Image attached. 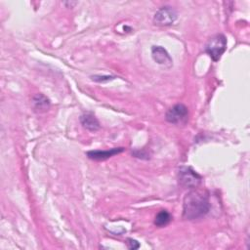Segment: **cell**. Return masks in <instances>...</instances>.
I'll return each instance as SVG.
<instances>
[{
	"mask_svg": "<svg viewBox=\"0 0 250 250\" xmlns=\"http://www.w3.org/2000/svg\"><path fill=\"white\" fill-rule=\"evenodd\" d=\"M227 49V38L224 34H216L208 39L204 51L214 62H218Z\"/></svg>",
	"mask_w": 250,
	"mask_h": 250,
	"instance_id": "obj_2",
	"label": "cell"
},
{
	"mask_svg": "<svg viewBox=\"0 0 250 250\" xmlns=\"http://www.w3.org/2000/svg\"><path fill=\"white\" fill-rule=\"evenodd\" d=\"M211 208L209 195L206 191L190 189L183 200V218L192 221L204 217Z\"/></svg>",
	"mask_w": 250,
	"mask_h": 250,
	"instance_id": "obj_1",
	"label": "cell"
},
{
	"mask_svg": "<svg viewBox=\"0 0 250 250\" xmlns=\"http://www.w3.org/2000/svg\"><path fill=\"white\" fill-rule=\"evenodd\" d=\"M124 147L120 146V147H113L110 149H105V150H102V149H95V150H89L86 152L88 158L95 160V161H104L106 160L116 154H119L121 152L124 151Z\"/></svg>",
	"mask_w": 250,
	"mask_h": 250,
	"instance_id": "obj_7",
	"label": "cell"
},
{
	"mask_svg": "<svg viewBox=\"0 0 250 250\" xmlns=\"http://www.w3.org/2000/svg\"><path fill=\"white\" fill-rule=\"evenodd\" d=\"M80 123L85 129H87L88 131H91V132H96V131L100 130V128H101V124H100L99 120L91 112L83 113L80 116Z\"/></svg>",
	"mask_w": 250,
	"mask_h": 250,
	"instance_id": "obj_9",
	"label": "cell"
},
{
	"mask_svg": "<svg viewBox=\"0 0 250 250\" xmlns=\"http://www.w3.org/2000/svg\"><path fill=\"white\" fill-rule=\"evenodd\" d=\"M91 78L96 82H107L109 80L114 79L115 76H111V75H94Z\"/></svg>",
	"mask_w": 250,
	"mask_h": 250,
	"instance_id": "obj_11",
	"label": "cell"
},
{
	"mask_svg": "<svg viewBox=\"0 0 250 250\" xmlns=\"http://www.w3.org/2000/svg\"><path fill=\"white\" fill-rule=\"evenodd\" d=\"M126 245L131 250H135V249L140 248V243L136 239H133V238H127L126 239Z\"/></svg>",
	"mask_w": 250,
	"mask_h": 250,
	"instance_id": "obj_12",
	"label": "cell"
},
{
	"mask_svg": "<svg viewBox=\"0 0 250 250\" xmlns=\"http://www.w3.org/2000/svg\"><path fill=\"white\" fill-rule=\"evenodd\" d=\"M151 57L155 62L166 68H170L173 65L172 58L170 57L166 49L161 46H152Z\"/></svg>",
	"mask_w": 250,
	"mask_h": 250,
	"instance_id": "obj_6",
	"label": "cell"
},
{
	"mask_svg": "<svg viewBox=\"0 0 250 250\" xmlns=\"http://www.w3.org/2000/svg\"><path fill=\"white\" fill-rule=\"evenodd\" d=\"M172 220V215L167 210H160L153 221V224L158 228H163L167 226Z\"/></svg>",
	"mask_w": 250,
	"mask_h": 250,
	"instance_id": "obj_10",
	"label": "cell"
},
{
	"mask_svg": "<svg viewBox=\"0 0 250 250\" xmlns=\"http://www.w3.org/2000/svg\"><path fill=\"white\" fill-rule=\"evenodd\" d=\"M177 12L170 6L161 7L153 16V22L159 26H168L173 24L177 20Z\"/></svg>",
	"mask_w": 250,
	"mask_h": 250,
	"instance_id": "obj_5",
	"label": "cell"
},
{
	"mask_svg": "<svg viewBox=\"0 0 250 250\" xmlns=\"http://www.w3.org/2000/svg\"><path fill=\"white\" fill-rule=\"evenodd\" d=\"M202 177L190 166H182L178 171V182L184 188L193 189L199 187Z\"/></svg>",
	"mask_w": 250,
	"mask_h": 250,
	"instance_id": "obj_3",
	"label": "cell"
},
{
	"mask_svg": "<svg viewBox=\"0 0 250 250\" xmlns=\"http://www.w3.org/2000/svg\"><path fill=\"white\" fill-rule=\"evenodd\" d=\"M31 105L35 112L43 113V112H46L50 108L51 103H50V100L45 95L36 94L32 97Z\"/></svg>",
	"mask_w": 250,
	"mask_h": 250,
	"instance_id": "obj_8",
	"label": "cell"
},
{
	"mask_svg": "<svg viewBox=\"0 0 250 250\" xmlns=\"http://www.w3.org/2000/svg\"><path fill=\"white\" fill-rule=\"evenodd\" d=\"M165 119L174 125H185L188 120V108L183 104H177L166 111Z\"/></svg>",
	"mask_w": 250,
	"mask_h": 250,
	"instance_id": "obj_4",
	"label": "cell"
}]
</instances>
